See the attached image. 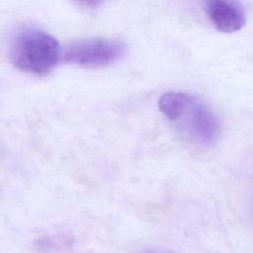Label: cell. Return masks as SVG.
Wrapping results in <instances>:
<instances>
[{
    "instance_id": "277c9868",
    "label": "cell",
    "mask_w": 253,
    "mask_h": 253,
    "mask_svg": "<svg viewBox=\"0 0 253 253\" xmlns=\"http://www.w3.org/2000/svg\"><path fill=\"white\" fill-rule=\"evenodd\" d=\"M206 12L213 26L222 33H234L246 23L245 13L235 0H206Z\"/></svg>"
},
{
    "instance_id": "5b68a950",
    "label": "cell",
    "mask_w": 253,
    "mask_h": 253,
    "mask_svg": "<svg viewBox=\"0 0 253 253\" xmlns=\"http://www.w3.org/2000/svg\"><path fill=\"white\" fill-rule=\"evenodd\" d=\"M193 95L184 92L170 91L164 93L158 101L160 112L171 122H174L184 108L193 99Z\"/></svg>"
},
{
    "instance_id": "3957f363",
    "label": "cell",
    "mask_w": 253,
    "mask_h": 253,
    "mask_svg": "<svg viewBox=\"0 0 253 253\" xmlns=\"http://www.w3.org/2000/svg\"><path fill=\"white\" fill-rule=\"evenodd\" d=\"M173 123H176L193 142L204 146L212 144L220 132L217 116L195 96Z\"/></svg>"
},
{
    "instance_id": "52a82bcc",
    "label": "cell",
    "mask_w": 253,
    "mask_h": 253,
    "mask_svg": "<svg viewBox=\"0 0 253 253\" xmlns=\"http://www.w3.org/2000/svg\"><path fill=\"white\" fill-rule=\"evenodd\" d=\"M143 253H164V252H160V251H146Z\"/></svg>"
},
{
    "instance_id": "8992f818",
    "label": "cell",
    "mask_w": 253,
    "mask_h": 253,
    "mask_svg": "<svg viewBox=\"0 0 253 253\" xmlns=\"http://www.w3.org/2000/svg\"><path fill=\"white\" fill-rule=\"evenodd\" d=\"M73 1H75L81 5H84V6L94 8V7L99 6L104 0H73Z\"/></svg>"
},
{
    "instance_id": "6da1fadb",
    "label": "cell",
    "mask_w": 253,
    "mask_h": 253,
    "mask_svg": "<svg viewBox=\"0 0 253 253\" xmlns=\"http://www.w3.org/2000/svg\"><path fill=\"white\" fill-rule=\"evenodd\" d=\"M60 58L58 42L41 31H26L14 41L11 60L20 70L35 75L48 73Z\"/></svg>"
},
{
    "instance_id": "7a4b0ae2",
    "label": "cell",
    "mask_w": 253,
    "mask_h": 253,
    "mask_svg": "<svg viewBox=\"0 0 253 253\" xmlns=\"http://www.w3.org/2000/svg\"><path fill=\"white\" fill-rule=\"evenodd\" d=\"M126 45L118 40L89 39L70 43L63 51V60L84 67H102L119 60Z\"/></svg>"
}]
</instances>
